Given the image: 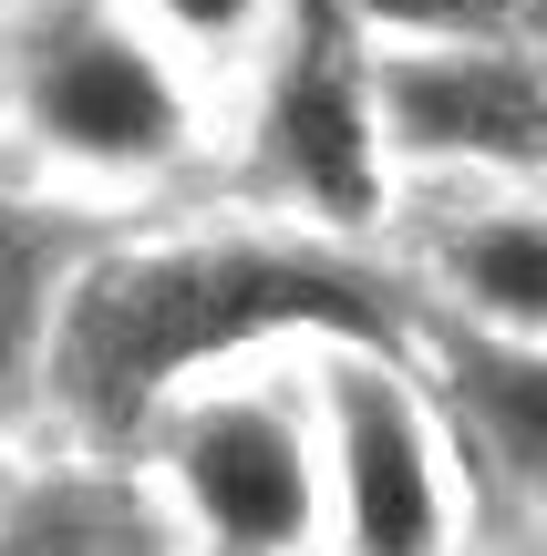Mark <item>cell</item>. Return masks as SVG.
I'll return each instance as SVG.
<instances>
[{
  "label": "cell",
  "mask_w": 547,
  "mask_h": 556,
  "mask_svg": "<svg viewBox=\"0 0 547 556\" xmlns=\"http://www.w3.org/2000/svg\"><path fill=\"white\" fill-rule=\"evenodd\" d=\"M300 340H413V299L383 258H341L248 206L207 197L145 227H103L62 299L41 443L83 464H124L165 392L269 361Z\"/></svg>",
  "instance_id": "obj_1"
},
{
  "label": "cell",
  "mask_w": 547,
  "mask_h": 556,
  "mask_svg": "<svg viewBox=\"0 0 547 556\" xmlns=\"http://www.w3.org/2000/svg\"><path fill=\"white\" fill-rule=\"evenodd\" d=\"M227 114L124 0H0V186L83 227L217 197Z\"/></svg>",
  "instance_id": "obj_2"
},
{
  "label": "cell",
  "mask_w": 547,
  "mask_h": 556,
  "mask_svg": "<svg viewBox=\"0 0 547 556\" xmlns=\"http://www.w3.org/2000/svg\"><path fill=\"white\" fill-rule=\"evenodd\" d=\"M124 475L165 556H331V475L300 351L227 361L165 392Z\"/></svg>",
  "instance_id": "obj_3"
},
{
  "label": "cell",
  "mask_w": 547,
  "mask_h": 556,
  "mask_svg": "<svg viewBox=\"0 0 547 556\" xmlns=\"http://www.w3.org/2000/svg\"><path fill=\"white\" fill-rule=\"evenodd\" d=\"M217 197L248 206L259 227H289L310 248L393 268L403 176H393V144H383V83H372V41L331 0H300L279 52L227 103Z\"/></svg>",
  "instance_id": "obj_4"
},
{
  "label": "cell",
  "mask_w": 547,
  "mask_h": 556,
  "mask_svg": "<svg viewBox=\"0 0 547 556\" xmlns=\"http://www.w3.org/2000/svg\"><path fill=\"white\" fill-rule=\"evenodd\" d=\"M300 381L321 413L331 556H475L486 484L413 340H300Z\"/></svg>",
  "instance_id": "obj_5"
},
{
  "label": "cell",
  "mask_w": 547,
  "mask_h": 556,
  "mask_svg": "<svg viewBox=\"0 0 547 556\" xmlns=\"http://www.w3.org/2000/svg\"><path fill=\"white\" fill-rule=\"evenodd\" d=\"M403 197H547V41L372 52Z\"/></svg>",
  "instance_id": "obj_6"
},
{
  "label": "cell",
  "mask_w": 547,
  "mask_h": 556,
  "mask_svg": "<svg viewBox=\"0 0 547 556\" xmlns=\"http://www.w3.org/2000/svg\"><path fill=\"white\" fill-rule=\"evenodd\" d=\"M393 278L424 330L547 361V197H403Z\"/></svg>",
  "instance_id": "obj_7"
},
{
  "label": "cell",
  "mask_w": 547,
  "mask_h": 556,
  "mask_svg": "<svg viewBox=\"0 0 547 556\" xmlns=\"http://www.w3.org/2000/svg\"><path fill=\"white\" fill-rule=\"evenodd\" d=\"M413 361L486 484V516H547V361L465 330H424V319H413Z\"/></svg>",
  "instance_id": "obj_8"
},
{
  "label": "cell",
  "mask_w": 547,
  "mask_h": 556,
  "mask_svg": "<svg viewBox=\"0 0 547 556\" xmlns=\"http://www.w3.org/2000/svg\"><path fill=\"white\" fill-rule=\"evenodd\" d=\"M103 227L62 217V206L0 186V454L41 443V381H52V340H62V299H73L83 258Z\"/></svg>",
  "instance_id": "obj_9"
},
{
  "label": "cell",
  "mask_w": 547,
  "mask_h": 556,
  "mask_svg": "<svg viewBox=\"0 0 547 556\" xmlns=\"http://www.w3.org/2000/svg\"><path fill=\"white\" fill-rule=\"evenodd\" d=\"M124 11H135L145 31L217 93V114H227V103L248 93V73L279 52V31H289L300 0H124Z\"/></svg>",
  "instance_id": "obj_10"
},
{
  "label": "cell",
  "mask_w": 547,
  "mask_h": 556,
  "mask_svg": "<svg viewBox=\"0 0 547 556\" xmlns=\"http://www.w3.org/2000/svg\"><path fill=\"white\" fill-rule=\"evenodd\" d=\"M372 52H445V41H547V0H331Z\"/></svg>",
  "instance_id": "obj_11"
},
{
  "label": "cell",
  "mask_w": 547,
  "mask_h": 556,
  "mask_svg": "<svg viewBox=\"0 0 547 556\" xmlns=\"http://www.w3.org/2000/svg\"><path fill=\"white\" fill-rule=\"evenodd\" d=\"M475 556H547V516H486Z\"/></svg>",
  "instance_id": "obj_12"
}]
</instances>
